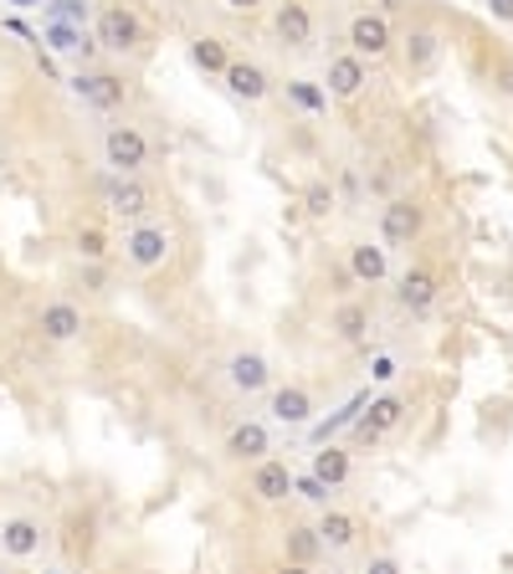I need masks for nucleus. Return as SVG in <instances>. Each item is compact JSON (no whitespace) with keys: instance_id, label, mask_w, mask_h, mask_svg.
<instances>
[{"instance_id":"obj_28","label":"nucleus","mask_w":513,"mask_h":574,"mask_svg":"<svg viewBox=\"0 0 513 574\" xmlns=\"http://www.w3.org/2000/svg\"><path fill=\"white\" fill-rule=\"evenodd\" d=\"M334 205H339V201H334V186H324V180H313V186L303 190V211H308L313 220H324Z\"/></svg>"},{"instance_id":"obj_5","label":"nucleus","mask_w":513,"mask_h":574,"mask_svg":"<svg viewBox=\"0 0 513 574\" xmlns=\"http://www.w3.org/2000/svg\"><path fill=\"white\" fill-rule=\"evenodd\" d=\"M427 237V205L416 195H391L380 205V241L385 247H416Z\"/></svg>"},{"instance_id":"obj_31","label":"nucleus","mask_w":513,"mask_h":574,"mask_svg":"<svg viewBox=\"0 0 513 574\" xmlns=\"http://www.w3.org/2000/svg\"><path fill=\"white\" fill-rule=\"evenodd\" d=\"M365 574H401V559H395V554H375L370 564H365Z\"/></svg>"},{"instance_id":"obj_3","label":"nucleus","mask_w":513,"mask_h":574,"mask_svg":"<svg viewBox=\"0 0 513 574\" xmlns=\"http://www.w3.org/2000/svg\"><path fill=\"white\" fill-rule=\"evenodd\" d=\"M395 26L385 11H355L349 16V26H344V47L355 51V57H365V62H385L395 51Z\"/></svg>"},{"instance_id":"obj_2","label":"nucleus","mask_w":513,"mask_h":574,"mask_svg":"<svg viewBox=\"0 0 513 574\" xmlns=\"http://www.w3.org/2000/svg\"><path fill=\"white\" fill-rule=\"evenodd\" d=\"M93 36H98V47L108 51V57H134V51H144V21H139V11L123 5V0L98 5Z\"/></svg>"},{"instance_id":"obj_1","label":"nucleus","mask_w":513,"mask_h":574,"mask_svg":"<svg viewBox=\"0 0 513 574\" xmlns=\"http://www.w3.org/2000/svg\"><path fill=\"white\" fill-rule=\"evenodd\" d=\"M119 256H123V267H134V272H159L175 256V231L165 220H134V226H123Z\"/></svg>"},{"instance_id":"obj_22","label":"nucleus","mask_w":513,"mask_h":574,"mask_svg":"<svg viewBox=\"0 0 513 574\" xmlns=\"http://www.w3.org/2000/svg\"><path fill=\"white\" fill-rule=\"evenodd\" d=\"M319 534H324L329 554H349L359 543V518L344 513V507H324V513H319Z\"/></svg>"},{"instance_id":"obj_9","label":"nucleus","mask_w":513,"mask_h":574,"mask_svg":"<svg viewBox=\"0 0 513 574\" xmlns=\"http://www.w3.org/2000/svg\"><path fill=\"white\" fill-rule=\"evenodd\" d=\"M72 93H77L87 108H98V113H119L123 103H129V83L108 68H77L72 72Z\"/></svg>"},{"instance_id":"obj_15","label":"nucleus","mask_w":513,"mask_h":574,"mask_svg":"<svg viewBox=\"0 0 513 574\" xmlns=\"http://www.w3.org/2000/svg\"><path fill=\"white\" fill-rule=\"evenodd\" d=\"M247 492H252L256 503H288L293 492H298V473H293L283 456H267V462H256L252 473H247Z\"/></svg>"},{"instance_id":"obj_24","label":"nucleus","mask_w":513,"mask_h":574,"mask_svg":"<svg viewBox=\"0 0 513 574\" xmlns=\"http://www.w3.org/2000/svg\"><path fill=\"white\" fill-rule=\"evenodd\" d=\"M329 328H334L339 344L359 349V344H370V308L365 303H339L334 308V319H329Z\"/></svg>"},{"instance_id":"obj_35","label":"nucleus","mask_w":513,"mask_h":574,"mask_svg":"<svg viewBox=\"0 0 513 574\" xmlns=\"http://www.w3.org/2000/svg\"><path fill=\"white\" fill-rule=\"evenodd\" d=\"M0 574H11V570H5V564H0Z\"/></svg>"},{"instance_id":"obj_21","label":"nucleus","mask_w":513,"mask_h":574,"mask_svg":"<svg viewBox=\"0 0 513 574\" xmlns=\"http://www.w3.org/2000/svg\"><path fill=\"white\" fill-rule=\"evenodd\" d=\"M186 57H190V68L205 72V77H226V68L237 62V57H231V47H226L222 36H211V32L190 36V41H186Z\"/></svg>"},{"instance_id":"obj_27","label":"nucleus","mask_w":513,"mask_h":574,"mask_svg":"<svg viewBox=\"0 0 513 574\" xmlns=\"http://www.w3.org/2000/svg\"><path fill=\"white\" fill-rule=\"evenodd\" d=\"M72 247H77L83 262H103V256H108V237H103V226H77Z\"/></svg>"},{"instance_id":"obj_19","label":"nucleus","mask_w":513,"mask_h":574,"mask_svg":"<svg viewBox=\"0 0 513 574\" xmlns=\"http://www.w3.org/2000/svg\"><path fill=\"white\" fill-rule=\"evenodd\" d=\"M41 543H47V524L41 518H5L0 524V554L5 559H36L41 554Z\"/></svg>"},{"instance_id":"obj_4","label":"nucleus","mask_w":513,"mask_h":574,"mask_svg":"<svg viewBox=\"0 0 513 574\" xmlns=\"http://www.w3.org/2000/svg\"><path fill=\"white\" fill-rule=\"evenodd\" d=\"M150 159H154V150L139 123H108V134H103V165L114 169V175H144Z\"/></svg>"},{"instance_id":"obj_14","label":"nucleus","mask_w":513,"mask_h":574,"mask_svg":"<svg viewBox=\"0 0 513 574\" xmlns=\"http://www.w3.org/2000/svg\"><path fill=\"white\" fill-rule=\"evenodd\" d=\"M222 456L226 462H247V467L267 462V456H273V426L267 421H237L222 441Z\"/></svg>"},{"instance_id":"obj_16","label":"nucleus","mask_w":513,"mask_h":574,"mask_svg":"<svg viewBox=\"0 0 513 574\" xmlns=\"http://www.w3.org/2000/svg\"><path fill=\"white\" fill-rule=\"evenodd\" d=\"M273 36L283 41L288 51H308L313 47V11H308L303 0H277L273 5Z\"/></svg>"},{"instance_id":"obj_18","label":"nucleus","mask_w":513,"mask_h":574,"mask_svg":"<svg viewBox=\"0 0 513 574\" xmlns=\"http://www.w3.org/2000/svg\"><path fill=\"white\" fill-rule=\"evenodd\" d=\"M349 277L359 287L391 283V247L385 241H349Z\"/></svg>"},{"instance_id":"obj_11","label":"nucleus","mask_w":513,"mask_h":574,"mask_svg":"<svg viewBox=\"0 0 513 574\" xmlns=\"http://www.w3.org/2000/svg\"><path fill=\"white\" fill-rule=\"evenodd\" d=\"M324 87H329V98H334V103L365 98V87H370V62H365V57H355L349 47L334 51V57L324 62Z\"/></svg>"},{"instance_id":"obj_8","label":"nucleus","mask_w":513,"mask_h":574,"mask_svg":"<svg viewBox=\"0 0 513 574\" xmlns=\"http://www.w3.org/2000/svg\"><path fill=\"white\" fill-rule=\"evenodd\" d=\"M437 298H442V272L431 267V262H410V267L395 277V308L410 313V319L431 313Z\"/></svg>"},{"instance_id":"obj_34","label":"nucleus","mask_w":513,"mask_h":574,"mask_svg":"<svg viewBox=\"0 0 513 574\" xmlns=\"http://www.w3.org/2000/svg\"><path fill=\"white\" fill-rule=\"evenodd\" d=\"M226 5H231V11H252L256 0H226Z\"/></svg>"},{"instance_id":"obj_13","label":"nucleus","mask_w":513,"mask_h":574,"mask_svg":"<svg viewBox=\"0 0 513 574\" xmlns=\"http://www.w3.org/2000/svg\"><path fill=\"white\" fill-rule=\"evenodd\" d=\"M410 416V400L406 395H375L370 406H365V416L355 421V441L359 446H375L380 437H391L395 426Z\"/></svg>"},{"instance_id":"obj_7","label":"nucleus","mask_w":513,"mask_h":574,"mask_svg":"<svg viewBox=\"0 0 513 574\" xmlns=\"http://www.w3.org/2000/svg\"><path fill=\"white\" fill-rule=\"evenodd\" d=\"M395 47H401V68H406V77H431L437 62H442V51H446V36H442L437 21H416Z\"/></svg>"},{"instance_id":"obj_20","label":"nucleus","mask_w":513,"mask_h":574,"mask_svg":"<svg viewBox=\"0 0 513 574\" xmlns=\"http://www.w3.org/2000/svg\"><path fill=\"white\" fill-rule=\"evenodd\" d=\"M267 416H273L277 426H308L313 421V395H308L303 385H273Z\"/></svg>"},{"instance_id":"obj_29","label":"nucleus","mask_w":513,"mask_h":574,"mask_svg":"<svg viewBox=\"0 0 513 574\" xmlns=\"http://www.w3.org/2000/svg\"><path fill=\"white\" fill-rule=\"evenodd\" d=\"M493 87L503 98H513V51H498L493 57Z\"/></svg>"},{"instance_id":"obj_25","label":"nucleus","mask_w":513,"mask_h":574,"mask_svg":"<svg viewBox=\"0 0 513 574\" xmlns=\"http://www.w3.org/2000/svg\"><path fill=\"white\" fill-rule=\"evenodd\" d=\"M313 477H319L324 488L339 492L344 482L355 477V462H349V452H344V446H319V452H313Z\"/></svg>"},{"instance_id":"obj_30","label":"nucleus","mask_w":513,"mask_h":574,"mask_svg":"<svg viewBox=\"0 0 513 574\" xmlns=\"http://www.w3.org/2000/svg\"><path fill=\"white\" fill-rule=\"evenodd\" d=\"M298 498H308V503L329 507V498H334V488H324V482H319V477L308 473V477H298Z\"/></svg>"},{"instance_id":"obj_23","label":"nucleus","mask_w":513,"mask_h":574,"mask_svg":"<svg viewBox=\"0 0 513 574\" xmlns=\"http://www.w3.org/2000/svg\"><path fill=\"white\" fill-rule=\"evenodd\" d=\"M283 554H288L293 564H319V554H329L319 524H288L283 528Z\"/></svg>"},{"instance_id":"obj_26","label":"nucleus","mask_w":513,"mask_h":574,"mask_svg":"<svg viewBox=\"0 0 513 574\" xmlns=\"http://www.w3.org/2000/svg\"><path fill=\"white\" fill-rule=\"evenodd\" d=\"M288 103L293 108H303V113H329V87L324 83H303V77H293L288 83Z\"/></svg>"},{"instance_id":"obj_12","label":"nucleus","mask_w":513,"mask_h":574,"mask_svg":"<svg viewBox=\"0 0 513 574\" xmlns=\"http://www.w3.org/2000/svg\"><path fill=\"white\" fill-rule=\"evenodd\" d=\"M36 334L47 344H77L87 334V313L72 298H51V303L36 308Z\"/></svg>"},{"instance_id":"obj_33","label":"nucleus","mask_w":513,"mask_h":574,"mask_svg":"<svg viewBox=\"0 0 513 574\" xmlns=\"http://www.w3.org/2000/svg\"><path fill=\"white\" fill-rule=\"evenodd\" d=\"M273 574H313V564H293V559H283Z\"/></svg>"},{"instance_id":"obj_32","label":"nucleus","mask_w":513,"mask_h":574,"mask_svg":"<svg viewBox=\"0 0 513 574\" xmlns=\"http://www.w3.org/2000/svg\"><path fill=\"white\" fill-rule=\"evenodd\" d=\"M488 5V16L503 21V26H513V0H482Z\"/></svg>"},{"instance_id":"obj_6","label":"nucleus","mask_w":513,"mask_h":574,"mask_svg":"<svg viewBox=\"0 0 513 574\" xmlns=\"http://www.w3.org/2000/svg\"><path fill=\"white\" fill-rule=\"evenodd\" d=\"M98 195H103V211H108L114 220H123V226L150 220L154 195H150V186H144L139 175H108V180L98 186Z\"/></svg>"},{"instance_id":"obj_10","label":"nucleus","mask_w":513,"mask_h":574,"mask_svg":"<svg viewBox=\"0 0 513 574\" xmlns=\"http://www.w3.org/2000/svg\"><path fill=\"white\" fill-rule=\"evenodd\" d=\"M226 385L231 395L241 400H252V395H273V359L262 355V349H237V355L226 359Z\"/></svg>"},{"instance_id":"obj_17","label":"nucleus","mask_w":513,"mask_h":574,"mask_svg":"<svg viewBox=\"0 0 513 574\" xmlns=\"http://www.w3.org/2000/svg\"><path fill=\"white\" fill-rule=\"evenodd\" d=\"M226 93L237 103H267L273 98V77H267V68L262 62H252V57H237L231 68H226Z\"/></svg>"}]
</instances>
